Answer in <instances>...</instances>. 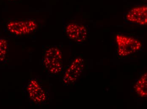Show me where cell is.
Listing matches in <instances>:
<instances>
[{"mask_svg":"<svg viewBox=\"0 0 147 109\" xmlns=\"http://www.w3.org/2000/svg\"><path fill=\"white\" fill-rule=\"evenodd\" d=\"M117 54L119 56L125 57L139 51L142 47L138 39L128 35L118 34L116 36Z\"/></svg>","mask_w":147,"mask_h":109,"instance_id":"cell-1","label":"cell"},{"mask_svg":"<svg viewBox=\"0 0 147 109\" xmlns=\"http://www.w3.org/2000/svg\"><path fill=\"white\" fill-rule=\"evenodd\" d=\"M84 67V60L80 57L76 58L64 73L63 83L69 85L76 81L82 72Z\"/></svg>","mask_w":147,"mask_h":109,"instance_id":"cell-5","label":"cell"},{"mask_svg":"<svg viewBox=\"0 0 147 109\" xmlns=\"http://www.w3.org/2000/svg\"><path fill=\"white\" fill-rule=\"evenodd\" d=\"M67 36L71 40L78 43H82L86 40L88 34V30L86 26L71 23L66 29Z\"/></svg>","mask_w":147,"mask_h":109,"instance_id":"cell-6","label":"cell"},{"mask_svg":"<svg viewBox=\"0 0 147 109\" xmlns=\"http://www.w3.org/2000/svg\"><path fill=\"white\" fill-rule=\"evenodd\" d=\"M9 32L16 35H23L30 33L35 30L37 24L33 20L25 21H11L7 25Z\"/></svg>","mask_w":147,"mask_h":109,"instance_id":"cell-3","label":"cell"},{"mask_svg":"<svg viewBox=\"0 0 147 109\" xmlns=\"http://www.w3.org/2000/svg\"><path fill=\"white\" fill-rule=\"evenodd\" d=\"M63 55L61 50L52 47L46 51L43 63L45 67L51 74H57L62 71Z\"/></svg>","mask_w":147,"mask_h":109,"instance_id":"cell-2","label":"cell"},{"mask_svg":"<svg viewBox=\"0 0 147 109\" xmlns=\"http://www.w3.org/2000/svg\"><path fill=\"white\" fill-rule=\"evenodd\" d=\"M27 91L30 99L38 104L42 103L46 99L45 90L36 80L32 79L30 81Z\"/></svg>","mask_w":147,"mask_h":109,"instance_id":"cell-7","label":"cell"},{"mask_svg":"<svg viewBox=\"0 0 147 109\" xmlns=\"http://www.w3.org/2000/svg\"><path fill=\"white\" fill-rule=\"evenodd\" d=\"M147 6L134 7L125 14V20L129 23L146 25L147 24Z\"/></svg>","mask_w":147,"mask_h":109,"instance_id":"cell-4","label":"cell"},{"mask_svg":"<svg viewBox=\"0 0 147 109\" xmlns=\"http://www.w3.org/2000/svg\"><path fill=\"white\" fill-rule=\"evenodd\" d=\"M147 73H144L138 81L134 87L135 92L138 96L142 98L147 97Z\"/></svg>","mask_w":147,"mask_h":109,"instance_id":"cell-8","label":"cell"},{"mask_svg":"<svg viewBox=\"0 0 147 109\" xmlns=\"http://www.w3.org/2000/svg\"><path fill=\"white\" fill-rule=\"evenodd\" d=\"M144 1H147V0H144Z\"/></svg>","mask_w":147,"mask_h":109,"instance_id":"cell-10","label":"cell"},{"mask_svg":"<svg viewBox=\"0 0 147 109\" xmlns=\"http://www.w3.org/2000/svg\"><path fill=\"white\" fill-rule=\"evenodd\" d=\"M8 45L5 39L0 38V62L4 61L8 51Z\"/></svg>","mask_w":147,"mask_h":109,"instance_id":"cell-9","label":"cell"}]
</instances>
